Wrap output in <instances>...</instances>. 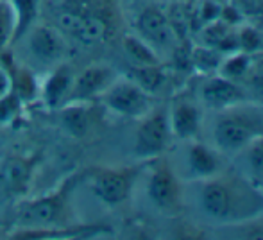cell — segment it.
<instances>
[{"label": "cell", "mask_w": 263, "mask_h": 240, "mask_svg": "<svg viewBox=\"0 0 263 240\" xmlns=\"http://www.w3.org/2000/svg\"><path fill=\"white\" fill-rule=\"evenodd\" d=\"M197 205L210 223L240 226L254 223L263 215V187L242 172H224L194 181Z\"/></svg>", "instance_id": "cell-1"}, {"label": "cell", "mask_w": 263, "mask_h": 240, "mask_svg": "<svg viewBox=\"0 0 263 240\" xmlns=\"http://www.w3.org/2000/svg\"><path fill=\"white\" fill-rule=\"evenodd\" d=\"M263 136V104L247 101L222 112L213 124V143L220 153L236 154Z\"/></svg>", "instance_id": "cell-2"}, {"label": "cell", "mask_w": 263, "mask_h": 240, "mask_svg": "<svg viewBox=\"0 0 263 240\" xmlns=\"http://www.w3.org/2000/svg\"><path fill=\"white\" fill-rule=\"evenodd\" d=\"M79 179V172L70 174L68 178L61 181V184L55 190L42 197L24 201L18 206V223L24 228H38V230L52 228L54 230L55 224L61 223V219L65 217L70 194L72 190H76Z\"/></svg>", "instance_id": "cell-3"}, {"label": "cell", "mask_w": 263, "mask_h": 240, "mask_svg": "<svg viewBox=\"0 0 263 240\" xmlns=\"http://www.w3.org/2000/svg\"><path fill=\"white\" fill-rule=\"evenodd\" d=\"M102 104L124 119H142L153 106V95L147 94L131 77H117L101 95Z\"/></svg>", "instance_id": "cell-4"}, {"label": "cell", "mask_w": 263, "mask_h": 240, "mask_svg": "<svg viewBox=\"0 0 263 240\" xmlns=\"http://www.w3.org/2000/svg\"><path fill=\"white\" fill-rule=\"evenodd\" d=\"M138 176L140 167L97 169L90 174L91 192L102 205L115 208L129 199Z\"/></svg>", "instance_id": "cell-5"}, {"label": "cell", "mask_w": 263, "mask_h": 240, "mask_svg": "<svg viewBox=\"0 0 263 240\" xmlns=\"http://www.w3.org/2000/svg\"><path fill=\"white\" fill-rule=\"evenodd\" d=\"M172 131L168 124V113L165 109H151L140 119L135 136V153L142 160L159 158L172 142Z\"/></svg>", "instance_id": "cell-6"}, {"label": "cell", "mask_w": 263, "mask_h": 240, "mask_svg": "<svg viewBox=\"0 0 263 240\" xmlns=\"http://www.w3.org/2000/svg\"><path fill=\"white\" fill-rule=\"evenodd\" d=\"M117 77L118 76L115 73V70L104 63H93V65L86 66L83 72L73 77V84L66 104H70V102L88 104L95 99H101V95Z\"/></svg>", "instance_id": "cell-7"}, {"label": "cell", "mask_w": 263, "mask_h": 240, "mask_svg": "<svg viewBox=\"0 0 263 240\" xmlns=\"http://www.w3.org/2000/svg\"><path fill=\"white\" fill-rule=\"evenodd\" d=\"M147 195L159 210H174L179 205L181 184L166 161H156L147 183Z\"/></svg>", "instance_id": "cell-8"}, {"label": "cell", "mask_w": 263, "mask_h": 240, "mask_svg": "<svg viewBox=\"0 0 263 240\" xmlns=\"http://www.w3.org/2000/svg\"><path fill=\"white\" fill-rule=\"evenodd\" d=\"M135 25L136 34L156 50L168 49L176 38L168 14H165V11L156 6H149L140 11Z\"/></svg>", "instance_id": "cell-9"}, {"label": "cell", "mask_w": 263, "mask_h": 240, "mask_svg": "<svg viewBox=\"0 0 263 240\" xmlns=\"http://www.w3.org/2000/svg\"><path fill=\"white\" fill-rule=\"evenodd\" d=\"M201 101L206 108L213 112H222V109L242 104L251 99L240 83H235L217 73V76H210L201 86Z\"/></svg>", "instance_id": "cell-10"}, {"label": "cell", "mask_w": 263, "mask_h": 240, "mask_svg": "<svg viewBox=\"0 0 263 240\" xmlns=\"http://www.w3.org/2000/svg\"><path fill=\"white\" fill-rule=\"evenodd\" d=\"M25 36L29 38V50L43 65H59V61L66 54V43L61 32L50 25H43L36 22Z\"/></svg>", "instance_id": "cell-11"}, {"label": "cell", "mask_w": 263, "mask_h": 240, "mask_svg": "<svg viewBox=\"0 0 263 240\" xmlns=\"http://www.w3.org/2000/svg\"><path fill=\"white\" fill-rule=\"evenodd\" d=\"M166 113H168V124L174 138H179L183 142L195 140V136L201 131L202 113L192 99H176Z\"/></svg>", "instance_id": "cell-12"}, {"label": "cell", "mask_w": 263, "mask_h": 240, "mask_svg": "<svg viewBox=\"0 0 263 240\" xmlns=\"http://www.w3.org/2000/svg\"><path fill=\"white\" fill-rule=\"evenodd\" d=\"M73 77L76 73L72 72L68 65H55L43 81H40V101L47 106L49 109H59L61 106L66 104L72 90Z\"/></svg>", "instance_id": "cell-13"}, {"label": "cell", "mask_w": 263, "mask_h": 240, "mask_svg": "<svg viewBox=\"0 0 263 240\" xmlns=\"http://www.w3.org/2000/svg\"><path fill=\"white\" fill-rule=\"evenodd\" d=\"M217 147H208L201 142L190 140L186 149V169L192 181H201L211 176H217L224 171L226 163Z\"/></svg>", "instance_id": "cell-14"}, {"label": "cell", "mask_w": 263, "mask_h": 240, "mask_svg": "<svg viewBox=\"0 0 263 240\" xmlns=\"http://www.w3.org/2000/svg\"><path fill=\"white\" fill-rule=\"evenodd\" d=\"M59 120L70 136H84L90 129V108L83 102H70L59 108Z\"/></svg>", "instance_id": "cell-15"}, {"label": "cell", "mask_w": 263, "mask_h": 240, "mask_svg": "<svg viewBox=\"0 0 263 240\" xmlns=\"http://www.w3.org/2000/svg\"><path fill=\"white\" fill-rule=\"evenodd\" d=\"M107 31H109V25L104 16H101L99 13H83V18L72 36L83 45H97L106 40Z\"/></svg>", "instance_id": "cell-16"}, {"label": "cell", "mask_w": 263, "mask_h": 240, "mask_svg": "<svg viewBox=\"0 0 263 240\" xmlns=\"http://www.w3.org/2000/svg\"><path fill=\"white\" fill-rule=\"evenodd\" d=\"M122 49H124L127 60L133 63V66L159 65L158 50L151 47L145 40L140 38L138 34H125L122 40Z\"/></svg>", "instance_id": "cell-17"}, {"label": "cell", "mask_w": 263, "mask_h": 240, "mask_svg": "<svg viewBox=\"0 0 263 240\" xmlns=\"http://www.w3.org/2000/svg\"><path fill=\"white\" fill-rule=\"evenodd\" d=\"M13 9L14 22V42L24 38L25 32L38 22L40 18V7H42V0H7Z\"/></svg>", "instance_id": "cell-18"}, {"label": "cell", "mask_w": 263, "mask_h": 240, "mask_svg": "<svg viewBox=\"0 0 263 240\" xmlns=\"http://www.w3.org/2000/svg\"><path fill=\"white\" fill-rule=\"evenodd\" d=\"M236 154L242 158V174L263 187V136L251 142Z\"/></svg>", "instance_id": "cell-19"}, {"label": "cell", "mask_w": 263, "mask_h": 240, "mask_svg": "<svg viewBox=\"0 0 263 240\" xmlns=\"http://www.w3.org/2000/svg\"><path fill=\"white\" fill-rule=\"evenodd\" d=\"M11 76V88L20 95L24 104L27 102H34L40 97V81L32 73V70L25 68V66H13Z\"/></svg>", "instance_id": "cell-20"}, {"label": "cell", "mask_w": 263, "mask_h": 240, "mask_svg": "<svg viewBox=\"0 0 263 240\" xmlns=\"http://www.w3.org/2000/svg\"><path fill=\"white\" fill-rule=\"evenodd\" d=\"M251 61H253V54H246L242 50L226 54L220 68H218V73L222 77H228V79L242 84V81L246 79L247 72L251 68Z\"/></svg>", "instance_id": "cell-21"}, {"label": "cell", "mask_w": 263, "mask_h": 240, "mask_svg": "<svg viewBox=\"0 0 263 240\" xmlns=\"http://www.w3.org/2000/svg\"><path fill=\"white\" fill-rule=\"evenodd\" d=\"M224 56L226 54H222L220 50L213 49V47L197 45L190 54V63L194 70H197L199 73L211 76V73H218Z\"/></svg>", "instance_id": "cell-22"}, {"label": "cell", "mask_w": 263, "mask_h": 240, "mask_svg": "<svg viewBox=\"0 0 263 240\" xmlns=\"http://www.w3.org/2000/svg\"><path fill=\"white\" fill-rule=\"evenodd\" d=\"M6 181L11 190L24 192L27 188L32 174V161L25 160L24 156H14L9 163L6 165Z\"/></svg>", "instance_id": "cell-23"}, {"label": "cell", "mask_w": 263, "mask_h": 240, "mask_svg": "<svg viewBox=\"0 0 263 240\" xmlns=\"http://www.w3.org/2000/svg\"><path fill=\"white\" fill-rule=\"evenodd\" d=\"M243 90L247 91L249 99L258 104H263V50L258 54H253L251 68L247 72L246 79L242 81Z\"/></svg>", "instance_id": "cell-24"}, {"label": "cell", "mask_w": 263, "mask_h": 240, "mask_svg": "<svg viewBox=\"0 0 263 240\" xmlns=\"http://www.w3.org/2000/svg\"><path fill=\"white\" fill-rule=\"evenodd\" d=\"M135 83H138L147 94L154 95L163 88L166 81V73L161 70L159 65H151V66H135L133 68V77Z\"/></svg>", "instance_id": "cell-25"}, {"label": "cell", "mask_w": 263, "mask_h": 240, "mask_svg": "<svg viewBox=\"0 0 263 240\" xmlns=\"http://www.w3.org/2000/svg\"><path fill=\"white\" fill-rule=\"evenodd\" d=\"M238 36V50L246 54H258L263 50V31L261 27H256L253 24L236 27Z\"/></svg>", "instance_id": "cell-26"}, {"label": "cell", "mask_w": 263, "mask_h": 240, "mask_svg": "<svg viewBox=\"0 0 263 240\" xmlns=\"http://www.w3.org/2000/svg\"><path fill=\"white\" fill-rule=\"evenodd\" d=\"M24 101L20 95L11 88L4 95H0V125H9L13 124L18 117L24 112Z\"/></svg>", "instance_id": "cell-27"}, {"label": "cell", "mask_w": 263, "mask_h": 240, "mask_svg": "<svg viewBox=\"0 0 263 240\" xmlns=\"http://www.w3.org/2000/svg\"><path fill=\"white\" fill-rule=\"evenodd\" d=\"M14 27H16V22H14L13 9L7 0H2L0 2V52H4L11 43H14Z\"/></svg>", "instance_id": "cell-28"}, {"label": "cell", "mask_w": 263, "mask_h": 240, "mask_svg": "<svg viewBox=\"0 0 263 240\" xmlns=\"http://www.w3.org/2000/svg\"><path fill=\"white\" fill-rule=\"evenodd\" d=\"M229 4L238 11L242 20L263 27V0H229Z\"/></svg>", "instance_id": "cell-29"}, {"label": "cell", "mask_w": 263, "mask_h": 240, "mask_svg": "<svg viewBox=\"0 0 263 240\" xmlns=\"http://www.w3.org/2000/svg\"><path fill=\"white\" fill-rule=\"evenodd\" d=\"M11 90V76L9 68L0 65V95H4L6 91Z\"/></svg>", "instance_id": "cell-30"}, {"label": "cell", "mask_w": 263, "mask_h": 240, "mask_svg": "<svg viewBox=\"0 0 263 240\" xmlns=\"http://www.w3.org/2000/svg\"><path fill=\"white\" fill-rule=\"evenodd\" d=\"M50 4H52V6H59V7H66L72 4V0H50Z\"/></svg>", "instance_id": "cell-31"}, {"label": "cell", "mask_w": 263, "mask_h": 240, "mask_svg": "<svg viewBox=\"0 0 263 240\" xmlns=\"http://www.w3.org/2000/svg\"><path fill=\"white\" fill-rule=\"evenodd\" d=\"M174 2H181V0H174Z\"/></svg>", "instance_id": "cell-32"}, {"label": "cell", "mask_w": 263, "mask_h": 240, "mask_svg": "<svg viewBox=\"0 0 263 240\" xmlns=\"http://www.w3.org/2000/svg\"><path fill=\"white\" fill-rule=\"evenodd\" d=\"M0 2H2V0H0Z\"/></svg>", "instance_id": "cell-33"}]
</instances>
